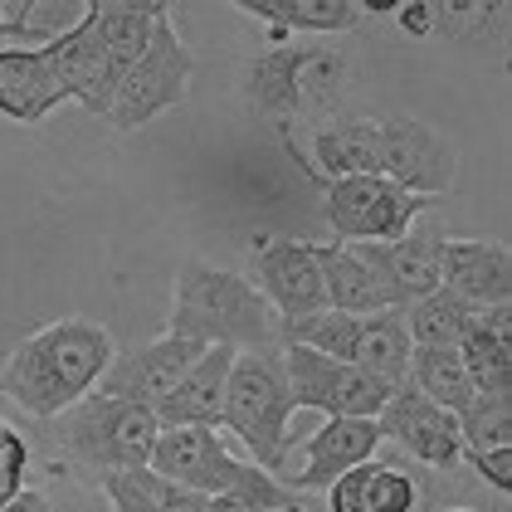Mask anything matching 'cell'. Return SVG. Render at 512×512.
Instances as JSON below:
<instances>
[{
	"label": "cell",
	"mask_w": 512,
	"mask_h": 512,
	"mask_svg": "<svg viewBox=\"0 0 512 512\" xmlns=\"http://www.w3.org/2000/svg\"><path fill=\"white\" fill-rule=\"evenodd\" d=\"M118 356L113 337L88 317H59L30 332L0 366V395H10L25 415L59 420L93 391Z\"/></svg>",
	"instance_id": "1"
},
{
	"label": "cell",
	"mask_w": 512,
	"mask_h": 512,
	"mask_svg": "<svg viewBox=\"0 0 512 512\" xmlns=\"http://www.w3.org/2000/svg\"><path fill=\"white\" fill-rule=\"evenodd\" d=\"M166 337H186L196 347H278L283 322L269 298L235 269H220L210 259H186L171 288V317Z\"/></svg>",
	"instance_id": "2"
},
{
	"label": "cell",
	"mask_w": 512,
	"mask_h": 512,
	"mask_svg": "<svg viewBox=\"0 0 512 512\" xmlns=\"http://www.w3.org/2000/svg\"><path fill=\"white\" fill-rule=\"evenodd\" d=\"M293 386H288V361L283 342L278 347H249L235 352L230 366V386H225V420L220 430H230L254 454V464L264 473H283V459L293 449L288 415H293Z\"/></svg>",
	"instance_id": "3"
},
{
	"label": "cell",
	"mask_w": 512,
	"mask_h": 512,
	"mask_svg": "<svg viewBox=\"0 0 512 512\" xmlns=\"http://www.w3.org/2000/svg\"><path fill=\"white\" fill-rule=\"evenodd\" d=\"M157 415L147 405H132V400H108V395L88 391L69 410L59 444L69 454V464L88 469L93 478L118 469H142L152 464V449H157Z\"/></svg>",
	"instance_id": "4"
},
{
	"label": "cell",
	"mask_w": 512,
	"mask_h": 512,
	"mask_svg": "<svg viewBox=\"0 0 512 512\" xmlns=\"http://www.w3.org/2000/svg\"><path fill=\"white\" fill-rule=\"evenodd\" d=\"M191 79H196V54L181 44L176 20H171V10H166L157 20L152 44L142 49V59L122 74L118 98H113V108H108V122H113L118 132H137L142 122H152L157 113L186 103Z\"/></svg>",
	"instance_id": "5"
},
{
	"label": "cell",
	"mask_w": 512,
	"mask_h": 512,
	"mask_svg": "<svg viewBox=\"0 0 512 512\" xmlns=\"http://www.w3.org/2000/svg\"><path fill=\"white\" fill-rule=\"evenodd\" d=\"M317 186H322V215L342 244H391L415 225L420 210L434 205L391 186L386 176H347V181H317Z\"/></svg>",
	"instance_id": "6"
},
{
	"label": "cell",
	"mask_w": 512,
	"mask_h": 512,
	"mask_svg": "<svg viewBox=\"0 0 512 512\" xmlns=\"http://www.w3.org/2000/svg\"><path fill=\"white\" fill-rule=\"evenodd\" d=\"M283 361H288V386H293V405L298 410H322V415H347V420H376L381 405L391 400V386L366 376L352 361L322 356L313 347H293L283 342Z\"/></svg>",
	"instance_id": "7"
},
{
	"label": "cell",
	"mask_w": 512,
	"mask_h": 512,
	"mask_svg": "<svg viewBox=\"0 0 512 512\" xmlns=\"http://www.w3.org/2000/svg\"><path fill=\"white\" fill-rule=\"evenodd\" d=\"M249 283L269 298V308L278 313V322H303V317L327 313V288L317 274V254L313 244L303 239H283V235H254L249 244Z\"/></svg>",
	"instance_id": "8"
},
{
	"label": "cell",
	"mask_w": 512,
	"mask_h": 512,
	"mask_svg": "<svg viewBox=\"0 0 512 512\" xmlns=\"http://www.w3.org/2000/svg\"><path fill=\"white\" fill-rule=\"evenodd\" d=\"M152 473L191 488V493H235L239 483L259 464H244L225 449V434L220 430H205V425H186V430H161L157 434V449H152Z\"/></svg>",
	"instance_id": "9"
},
{
	"label": "cell",
	"mask_w": 512,
	"mask_h": 512,
	"mask_svg": "<svg viewBox=\"0 0 512 512\" xmlns=\"http://www.w3.org/2000/svg\"><path fill=\"white\" fill-rule=\"evenodd\" d=\"M317 54H322V44H269V49H259L239 74L244 113L288 132L293 118H303V74Z\"/></svg>",
	"instance_id": "10"
},
{
	"label": "cell",
	"mask_w": 512,
	"mask_h": 512,
	"mask_svg": "<svg viewBox=\"0 0 512 512\" xmlns=\"http://www.w3.org/2000/svg\"><path fill=\"white\" fill-rule=\"evenodd\" d=\"M381 152H386L381 176L391 186H400V191H410V196L434 200L454 186V171H459L454 147L434 132L430 122L410 118V113L381 122Z\"/></svg>",
	"instance_id": "11"
},
{
	"label": "cell",
	"mask_w": 512,
	"mask_h": 512,
	"mask_svg": "<svg viewBox=\"0 0 512 512\" xmlns=\"http://www.w3.org/2000/svg\"><path fill=\"white\" fill-rule=\"evenodd\" d=\"M376 430H381V439H395L410 459H420L430 469H454L464 459L459 420L449 410H439L434 400H425L410 381L391 386V400L376 415Z\"/></svg>",
	"instance_id": "12"
},
{
	"label": "cell",
	"mask_w": 512,
	"mask_h": 512,
	"mask_svg": "<svg viewBox=\"0 0 512 512\" xmlns=\"http://www.w3.org/2000/svg\"><path fill=\"white\" fill-rule=\"evenodd\" d=\"M200 352H205V347L186 342V337H157V342L122 347V352L108 361V371H103V381H98L93 391L108 395V400H132V405H147V410H152L161 395L196 366Z\"/></svg>",
	"instance_id": "13"
},
{
	"label": "cell",
	"mask_w": 512,
	"mask_h": 512,
	"mask_svg": "<svg viewBox=\"0 0 512 512\" xmlns=\"http://www.w3.org/2000/svg\"><path fill=\"white\" fill-rule=\"evenodd\" d=\"M44 49H49V64H54V74L64 83V98H79L88 113L108 118V108H113V98H118V83L127 69L103 49L93 20H88V10L79 15V25L49 35Z\"/></svg>",
	"instance_id": "14"
},
{
	"label": "cell",
	"mask_w": 512,
	"mask_h": 512,
	"mask_svg": "<svg viewBox=\"0 0 512 512\" xmlns=\"http://www.w3.org/2000/svg\"><path fill=\"white\" fill-rule=\"evenodd\" d=\"M444 230L434 225H410L400 239L391 244H356V254L376 269L391 308H410L415 298H430L439 288V274H444Z\"/></svg>",
	"instance_id": "15"
},
{
	"label": "cell",
	"mask_w": 512,
	"mask_h": 512,
	"mask_svg": "<svg viewBox=\"0 0 512 512\" xmlns=\"http://www.w3.org/2000/svg\"><path fill=\"white\" fill-rule=\"evenodd\" d=\"M283 152L298 161L313 181H347V176H381L386 152H381V122L376 118H332L313 127V157L298 152L293 132H278Z\"/></svg>",
	"instance_id": "16"
},
{
	"label": "cell",
	"mask_w": 512,
	"mask_h": 512,
	"mask_svg": "<svg viewBox=\"0 0 512 512\" xmlns=\"http://www.w3.org/2000/svg\"><path fill=\"white\" fill-rule=\"evenodd\" d=\"M230 366H235V347H205L196 366L152 405V415H157L161 430H186V425L220 430V420H225Z\"/></svg>",
	"instance_id": "17"
},
{
	"label": "cell",
	"mask_w": 512,
	"mask_h": 512,
	"mask_svg": "<svg viewBox=\"0 0 512 512\" xmlns=\"http://www.w3.org/2000/svg\"><path fill=\"white\" fill-rule=\"evenodd\" d=\"M439 288L464 298L469 308L512 303V254L503 239H444Z\"/></svg>",
	"instance_id": "18"
},
{
	"label": "cell",
	"mask_w": 512,
	"mask_h": 512,
	"mask_svg": "<svg viewBox=\"0 0 512 512\" xmlns=\"http://www.w3.org/2000/svg\"><path fill=\"white\" fill-rule=\"evenodd\" d=\"M64 98V83L49 64V49H20L0 44V113L10 122H44Z\"/></svg>",
	"instance_id": "19"
},
{
	"label": "cell",
	"mask_w": 512,
	"mask_h": 512,
	"mask_svg": "<svg viewBox=\"0 0 512 512\" xmlns=\"http://www.w3.org/2000/svg\"><path fill=\"white\" fill-rule=\"evenodd\" d=\"M381 449V430L376 420H347V415H327L308 439V469L293 473V488H327L347 469L366 464Z\"/></svg>",
	"instance_id": "20"
},
{
	"label": "cell",
	"mask_w": 512,
	"mask_h": 512,
	"mask_svg": "<svg viewBox=\"0 0 512 512\" xmlns=\"http://www.w3.org/2000/svg\"><path fill=\"white\" fill-rule=\"evenodd\" d=\"M454 352L478 395H512V303L473 308V327Z\"/></svg>",
	"instance_id": "21"
},
{
	"label": "cell",
	"mask_w": 512,
	"mask_h": 512,
	"mask_svg": "<svg viewBox=\"0 0 512 512\" xmlns=\"http://www.w3.org/2000/svg\"><path fill=\"white\" fill-rule=\"evenodd\" d=\"M317 254V274L327 288V308L332 313H352V317H371V313H391V298L381 288L376 269L356 254V244H313Z\"/></svg>",
	"instance_id": "22"
},
{
	"label": "cell",
	"mask_w": 512,
	"mask_h": 512,
	"mask_svg": "<svg viewBox=\"0 0 512 512\" xmlns=\"http://www.w3.org/2000/svg\"><path fill=\"white\" fill-rule=\"evenodd\" d=\"M244 15L264 20L274 44H283L293 30L308 35H347L361 25V5L352 0H239Z\"/></svg>",
	"instance_id": "23"
},
{
	"label": "cell",
	"mask_w": 512,
	"mask_h": 512,
	"mask_svg": "<svg viewBox=\"0 0 512 512\" xmlns=\"http://www.w3.org/2000/svg\"><path fill=\"white\" fill-rule=\"evenodd\" d=\"M108 498L113 512H210V498L205 493H191L171 478L152 473L147 464L142 469H118V473H103L93 478Z\"/></svg>",
	"instance_id": "24"
},
{
	"label": "cell",
	"mask_w": 512,
	"mask_h": 512,
	"mask_svg": "<svg viewBox=\"0 0 512 512\" xmlns=\"http://www.w3.org/2000/svg\"><path fill=\"white\" fill-rule=\"evenodd\" d=\"M410 332H405V317L400 308L391 313H371L356 317V337H352V366H361L366 376L386 381V386H400L405 371H410Z\"/></svg>",
	"instance_id": "25"
},
{
	"label": "cell",
	"mask_w": 512,
	"mask_h": 512,
	"mask_svg": "<svg viewBox=\"0 0 512 512\" xmlns=\"http://www.w3.org/2000/svg\"><path fill=\"white\" fill-rule=\"evenodd\" d=\"M161 15H166V5H113V0L88 5V20H93L98 40H103V49L118 59L122 69H132L142 59V49L157 35Z\"/></svg>",
	"instance_id": "26"
},
{
	"label": "cell",
	"mask_w": 512,
	"mask_h": 512,
	"mask_svg": "<svg viewBox=\"0 0 512 512\" xmlns=\"http://www.w3.org/2000/svg\"><path fill=\"white\" fill-rule=\"evenodd\" d=\"M405 381L425 395V400H434L439 410H449V415H459L473 395H478L454 347H410V371H405Z\"/></svg>",
	"instance_id": "27"
},
{
	"label": "cell",
	"mask_w": 512,
	"mask_h": 512,
	"mask_svg": "<svg viewBox=\"0 0 512 512\" xmlns=\"http://www.w3.org/2000/svg\"><path fill=\"white\" fill-rule=\"evenodd\" d=\"M405 332L415 347H459L464 332L473 327V308L464 298H454L449 288H434L430 298H415L410 308H400Z\"/></svg>",
	"instance_id": "28"
},
{
	"label": "cell",
	"mask_w": 512,
	"mask_h": 512,
	"mask_svg": "<svg viewBox=\"0 0 512 512\" xmlns=\"http://www.w3.org/2000/svg\"><path fill=\"white\" fill-rule=\"evenodd\" d=\"M464 449H508L512 444V395H473L454 415Z\"/></svg>",
	"instance_id": "29"
},
{
	"label": "cell",
	"mask_w": 512,
	"mask_h": 512,
	"mask_svg": "<svg viewBox=\"0 0 512 512\" xmlns=\"http://www.w3.org/2000/svg\"><path fill=\"white\" fill-rule=\"evenodd\" d=\"M366 503H371V512H415V503H420V488H415V478H410L405 469L376 464Z\"/></svg>",
	"instance_id": "30"
},
{
	"label": "cell",
	"mask_w": 512,
	"mask_h": 512,
	"mask_svg": "<svg viewBox=\"0 0 512 512\" xmlns=\"http://www.w3.org/2000/svg\"><path fill=\"white\" fill-rule=\"evenodd\" d=\"M371 473H376V459H366V464H356V469L342 473L337 483H327V503H332V512H371V503H366Z\"/></svg>",
	"instance_id": "31"
},
{
	"label": "cell",
	"mask_w": 512,
	"mask_h": 512,
	"mask_svg": "<svg viewBox=\"0 0 512 512\" xmlns=\"http://www.w3.org/2000/svg\"><path fill=\"white\" fill-rule=\"evenodd\" d=\"M25 469H30L25 439L10 430V425H0V503H10V498L25 488Z\"/></svg>",
	"instance_id": "32"
},
{
	"label": "cell",
	"mask_w": 512,
	"mask_h": 512,
	"mask_svg": "<svg viewBox=\"0 0 512 512\" xmlns=\"http://www.w3.org/2000/svg\"><path fill=\"white\" fill-rule=\"evenodd\" d=\"M464 459L493 493H512V444L508 449H464Z\"/></svg>",
	"instance_id": "33"
},
{
	"label": "cell",
	"mask_w": 512,
	"mask_h": 512,
	"mask_svg": "<svg viewBox=\"0 0 512 512\" xmlns=\"http://www.w3.org/2000/svg\"><path fill=\"white\" fill-rule=\"evenodd\" d=\"M20 44V49H25V44H49L44 40V35H35V25H30V5H15V10H10V15H0V44Z\"/></svg>",
	"instance_id": "34"
},
{
	"label": "cell",
	"mask_w": 512,
	"mask_h": 512,
	"mask_svg": "<svg viewBox=\"0 0 512 512\" xmlns=\"http://www.w3.org/2000/svg\"><path fill=\"white\" fill-rule=\"evenodd\" d=\"M395 20H400V30H405V35H430L434 30V10L425 5V0L400 5V10H395Z\"/></svg>",
	"instance_id": "35"
},
{
	"label": "cell",
	"mask_w": 512,
	"mask_h": 512,
	"mask_svg": "<svg viewBox=\"0 0 512 512\" xmlns=\"http://www.w3.org/2000/svg\"><path fill=\"white\" fill-rule=\"evenodd\" d=\"M0 512H54V508H49V498L40 488H20L10 503H0Z\"/></svg>",
	"instance_id": "36"
},
{
	"label": "cell",
	"mask_w": 512,
	"mask_h": 512,
	"mask_svg": "<svg viewBox=\"0 0 512 512\" xmlns=\"http://www.w3.org/2000/svg\"><path fill=\"white\" fill-rule=\"evenodd\" d=\"M283 512H308V508H303V503H288V508H283Z\"/></svg>",
	"instance_id": "37"
},
{
	"label": "cell",
	"mask_w": 512,
	"mask_h": 512,
	"mask_svg": "<svg viewBox=\"0 0 512 512\" xmlns=\"http://www.w3.org/2000/svg\"><path fill=\"white\" fill-rule=\"evenodd\" d=\"M444 512H473V508H444Z\"/></svg>",
	"instance_id": "38"
},
{
	"label": "cell",
	"mask_w": 512,
	"mask_h": 512,
	"mask_svg": "<svg viewBox=\"0 0 512 512\" xmlns=\"http://www.w3.org/2000/svg\"><path fill=\"white\" fill-rule=\"evenodd\" d=\"M0 425H5V420H0Z\"/></svg>",
	"instance_id": "39"
}]
</instances>
